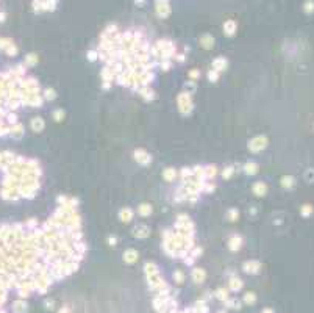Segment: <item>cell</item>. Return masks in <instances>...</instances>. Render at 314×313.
<instances>
[{"instance_id": "1", "label": "cell", "mask_w": 314, "mask_h": 313, "mask_svg": "<svg viewBox=\"0 0 314 313\" xmlns=\"http://www.w3.org/2000/svg\"><path fill=\"white\" fill-rule=\"evenodd\" d=\"M178 105H180V111L183 114H188L191 113L192 110V102H191V96L189 93H181L178 96Z\"/></svg>"}, {"instance_id": "2", "label": "cell", "mask_w": 314, "mask_h": 313, "mask_svg": "<svg viewBox=\"0 0 314 313\" xmlns=\"http://www.w3.org/2000/svg\"><path fill=\"white\" fill-rule=\"evenodd\" d=\"M156 14H158L161 19H166L170 14V5L169 0H156Z\"/></svg>"}, {"instance_id": "3", "label": "cell", "mask_w": 314, "mask_h": 313, "mask_svg": "<svg viewBox=\"0 0 314 313\" xmlns=\"http://www.w3.org/2000/svg\"><path fill=\"white\" fill-rule=\"evenodd\" d=\"M266 146H267V138L266 136H256V138H253V140L248 143V149H250L252 152H260V150L264 149Z\"/></svg>"}, {"instance_id": "4", "label": "cell", "mask_w": 314, "mask_h": 313, "mask_svg": "<svg viewBox=\"0 0 314 313\" xmlns=\"http://www.w3.org/2000/svg\"><path fill=\"white\" fill-rule=\"evenodd\" d=\"M134 158H136V161H138V163H141V164H149V163L152 161L150 155L147 153L145 150H142V149L134 150Z\"/></svg>"}, {"instance_id": "5", "label": "cell", "mask_w": 314, "mask_h": 313, "mask_svg": "<svg viewBox=\"0 0 314 313\" xmlns=\"http://www.w3.org/2000/svg\"><path fill=\"white\" fill-rule=\"evenodd\" d=\"M236 30H238V24L235 22V21H227L225 24H224V35H227V36H233L235 33H236Z\"/></svg>"}, {"instance_id": "6", "label": "cell", "mask_w": 314, "mask_h": 313, "mask_svg": "<svg viewBox=\"0 0 314 313\" xmlns=\"http://www.w3.org/2000/svg\"><path fill=\"white\" fill-rule=\"evenodd\" d=\"M228 66V61L225 60V58H216L214 61H213V69L214 71H217V72H222V71H225V68Z\"/></svg>"}, {"instance_id": "7", "label": "cell", "mask_w": 314, "mask_h": 313, "mask_svg": "<svg viewBox=\"0 0 314 313\" xmlns=\"http://www.w3.org/2000/svg\"><path fill=\"white\" fill-rule=\"evenodd\" d=\"M241 244H242V238L239 236V235L231 236V238H230V241H228V247L231 251H238L239 247H241Z\"/></svg>"}, {"instance_id": "8", "label": "cell", "mask_w": 314, "mask_h": 313, "mask_svg": "<svg viewBox=\"0 0 314 313\" xmlns=\"http://www.w3.org/2000/svg\"><path fill=\"white\" fill-rule=\"evenodd\" d=\"M119 218H121L122 222H130L133 219V210L131 208H122L121 213H119Z\"/></svg>"}, {"instance_id": "9", "label": "cell", "mask_w": 314, "mask_h": 313, "mask_svg": "<svg viewBox=\"0 0 314 313\" xmlns=\"http://www.w3.org/2000/svg\"><path fill=\"white\" fill-rule=\"evenodd\" d=\"M58 5V0H41L42 11H53Z\"/></svg>"}, {"instance_id": "10", "label": "cell", "mask_w": 314, "mask_h": 313, "mask_svg": "<svg viewBox=\"0 0 314 313\" xmlns=\"http://www.w3.org/2000/svg\"><path fill=\"white\" fill-rule=\"evenodd\" d=\"M253 193H255L256 196H264L266 193H267V185H266V183H263V182L255 183V185H253Z\"/></svg>"}, {"instance_id": "11", "label": "cell", "mask_w": 314, "mask_h": 313, "mask_svg": "<svg viewBox=\"0 0 314 313\" xmlns=\"http://www.w3.org/2000/svg\"><path fill=\"white\" fill-rule=\"evenodd\" d=\"M200 44L205 49H211L214 45V38H213V36H209V35H203L200 38Z\"/></svg>"}, {"instance_id": "12", "label": "cell", "mask_w": 314, "mask_h": 313, "mask_svg": "<svg viewBox=\"0 0 314 313\" xmlns=\"http://www.w3.org/2000/svg\"><path fill=\"white\" fill-rule=\"evenodd\" d=\"M124 260L128 262V263L136 262V260H138V252H136L134 249H128V251H125V252H124Z\"/></svg>"}, {"instance_id": "13", "label": "cell", "mask_w": 314, "mask_h": 313, "mask_svg": "<svg viewBox=\"0 0 314 313\" xmlns=\"http://www.w3.org/2000/svg\"><path fill=\"white\" fill-rule=\"evenodd\" d=\"M258 269H260V263H258V262H247L244 265V271L245 272H258Z\"/></svg>"}, {"instance_id": "14", "label": "cell", "mask_w": 314, "mask_h": 313, "mask_svg": "<svg viewBox=\"0 0 314 313\" xmlns=\"http://www.w3.org/2000/svg\"><path fill=\"white\" fill-rule=\"evenodd\" d=\"M31 128L34 132H41L42 128H44V121L41 117H34V119H31Z\"/></svg>"}, {"instance_id": "15", "label": "cell", "mask_w": 314, "mask_h": 313, "mask_svg": "<svg viewBox=\"0 0 314 313\" xmlns=\"http://www.w3.org/2000/svg\"><path fill=\"white\" fill-rule=\"evenodd\" d=\"M134 235L139 238H145L149 235V229H147V226H138V227H134Z\"/></svg>"}, {"instance_id": "16", "label": "cell", "mask_w": 314, "mask_h": 313, "mask_svg": "<svg viewBox=\"0 0 314 313\" xmlns=\"http://www.w3.org/2000/svg\"><path fill=\"white\" fill-rule=\"evenodd\" d=\"M244 171H245V174H250V176H253V174L258 172V164L256 163H245L244 164Z\"/></svg>"}, {"instance_id": "17", "label": "cell", "mask_w": 314, "mask_h": 313, "mask_svg": "<svg viewBox=\"0 0 314 313\" xmlns=\"http://www.w3.org/2000/svg\"><path fill=\"white\" fill-rule=\"evenodd\" d=\"M138 211H139L141 216H149V215L152 213V207H150L149 204H142V205H139Z\"/></svg>"}, {"instance_id": "18", "label": "cell", "mask_w": 314, "mask_h": 313, "mask_svg": "<svg viewBox=\"0 0 314 313\" xmlns=\"http://www.w3.org/2000/svg\"><path fill=\"white\" fill-rule=\"evenodd\" d=\"M175 176H177V172H175V169H172V168L166 169V171L163 172V177L167 180V182H172V180L175 179Z\"/></svg>"}, {"instance_id": "19", "label": "cell", "mask_w": 314, "mask_h": 313, "mask_svg": "<svg viewBox=\"0 0 314 313\" xmlns=\"http://www.w3.org/2000/svg\"><path fill=\"white\" fill-rule=\"evenodd\" d=\"M281 185L284 186V188H292L294 185H295V180H294V177H283L281 179Z\"/></svg>"}, {"instance_id": "20", "label": "cell", "mask_w": 314, "mask_h": 313, "mask_svg": "<svg viewBox=\"0 0 314 313\" xmlns=\"http://www.w3.org/2000/svg\"><path fill=\"white\" fill-rule=\"evenodd\" d=\"M38 63V57H36L34 53H30L28 57H25V64H28V66H33V64Z\"/></svg>"}, {"instance_id": "21", "label": "cell", "mask_w": 314, "mask_h": 313, "mask_svg": "<svg viewBox=\"0 0 314 313\" xmlns=\"http://www.w3.org/2000/svg\"><path fill=\"white\" fill-rule=\"evenodd\" d=\"M233 172H235V168H233V166H228V168H225V169H224L222 177H224V179H230V177L233 176Z\"/></svg>"}, {"instance_id": "22", "label": "cell", "mask_w": 314, "mask_h": 313, "mask_svg": "<svg viewBox=\"0 0 314 313\" xmlns=\"http://www.w3.org/2000/svg\"><path fill=\"white\" fill-rule=\"evenodd\" d=\"M303 10L305 13H312L314 11V2H311V0H308V2H305V6H303Z\"/></svg>"}, {"instance_id": "23", "label": "cell", "mask_w": 314, "mask_h": 313, "mask_svg": "<svg viewBox=\"0 0 314 313\" xmlns=\"http://www.w3.org/2000/svg\"><path fill=\"white\" fill-rule=\"evenodd\" d=\"M208 78H209V81H217V78H219V72L214 71V69H211V71L208 72Z\"/></svg>"}, {"instance_id": "24", "label": "cell", "mask_w": 314, "mask_h": 313, "mask_svg": "<svg viewBox=\"0 0 314 313\" xmlns=\"http://www.w3.org/2000/svg\"><path fill=\"white\" fill-rule=\"evenodd\" d=\"M238 216H239V211H238V210H235V208H233V210H230V211H228V221H231V222L238 219Z\"/></svg>"}, {"instance_id": "25", "label": "cell", "mask_w": 314, "mask_h": 313, "mask_svg": "<svg viewBox=\"0 0 314 313\" xmlns=\"http://www.w3.org/2000/svg\"><path fill=\"white\" fill-rule=\"evenodd\" d=\"M53 117H55V121H57V122L63 121V117H64V111H63V110H57V111L53 113Z\"/></svg>"}, {"instance_id": "26", "label": "cell", "mask_w": 314, "mask_h": 313, "mask_svg": "<svg viewBox=\"0 0 314 313\" xmlns=\"http://www.w3.org/2000/svg\"><path fill=\"white\" fill-rule=\"evenodd\" d=\"M194 277H196V280H203V279H205V272H203L202 269H196V271H194Z\"/></svg>"}, {"instance_id": "27", "label": "cell", "mask_w": 314, "mask_h": 313, "mask_svg": "<svg viewBox=\"0 0 314 313\" xmlns=\"http://www.w3.org/2000/svg\"><path fill=\"white\" fill-rule=\"evenodd\" d=\"M312 213V207H309V205H303L302 207V215L303 216H309Z\"/></svg>"}, {"instance_id": "28", "label": "cell", "mask_w": 314, "mask_h": 313, "mask_svg": "<svg viewBox=\"0 0 314 313\" xmlns=\"http://www.w3.org/2000/svg\"><path fill=\"white\" fill-rule=\"evenodd\" d=\"M5 50H6V53H8V55H16V53H17V47H16L14 44H10Z\"/></svg>"}, {"instance_id": "29", "label": "cell", "mask_w": 314, "mask_h": 313, "mask_svg": "<svg viewBox=\"0 0 314 313\" xmlns=\"http://www.w3.org/2000/svg\"><path fill=\"white\" fill-rule=\"evenodd\" d=\"M10 44H13L11 39H5V38H0V49H6Z\"/></svg>"}, {"instance_id": "30", "label": "cell", "mask_w": 314, "mask_h": 313, "mask_svg": "<svg viewBox=\"0 0 314 313\" xmlns=\"http://www.w3.org/2000/svg\"><path fill=\"white\" fill-rule=\"evenodd\" d=\"M55 97H57V94H55V91H53V89H45V99L53 100Z\"/></svg>"}, {"instance_id": "31", "label": "cell", "mask_w": 314, "mask_h": 313, "mask_svg": "<svg viewBox=\"0 0 314 313\" xmlns=\"http://www.w3.org/2000/svg\"><path fill=\"white\" fill-rule=\"evenodd\" d=\"M88 58H89L91 61H94V60L97 58V52H94V50H91V52L88 53Z\"/></svg>"}, {"instance_id": "32", "label": "cell", "mask_w": 314, "mask_h": 313, "mask_svg": "<svg viewBox=\"0 0 314 313\" xmlns=\"http://www.w3.org/2000/svg\"><path fill=\"white\" fill-rule=\"evenodd\" d=\"M189 77H191V78H199V77H200V72H199V71H191V72H189Z\"/></svg>"}, {"instance_id": "33", "label": "cell", "mask_w": 314, "mask_h": 313, "mask_svg": "<svg viewBox=\"0 0 314 313\" xmlns=\"http://www.w3.org/2000/svg\"><path fill=\"white\" fill-rule=\"evenodd\" d=\"M108 243L111 244V246H116V244H117V238H116V236H109V238H108Z\"/></svg>"}, {"instance_id": "34", "label": "cell", "mask_w": 314, "mask_h": 313, "mask_svg": "<svg viewBox=\"0 0 314 313\" xmlns=\"http://www.w3.org/2000/svg\"><path fill=\"white\" fill-rule=\"evenodd\" d=\"M308 179L309 180H314V171H308Z\"/></svg>"}, {"instance_id": "35", "label": "cell", "mask_w": 314, "mask_h": 313, "mask_svg": "<svg viewBox=\"0 0 314 313\" xmlns=\"http://www.w3.org/2000/svg\"><path fill=\"white\" fill-rule=\"evenodd\" d=\"M5 17H6L5 13H0V22H5Z\"/></svg>"}, {"instance_id": "36", "label": "cell", "mask_w": 314, "mask_h": 313, "mask_svg": "<svg viewBox=\"0 0 314 313\" xmlns=\"http://www.w3.org/2000/svg\"><path fill=\"white\" fill-rule=\"evenodd\" d=\"M134 3H136V5H142L144 0H134Z\"/></svg>"}]
</instances>
